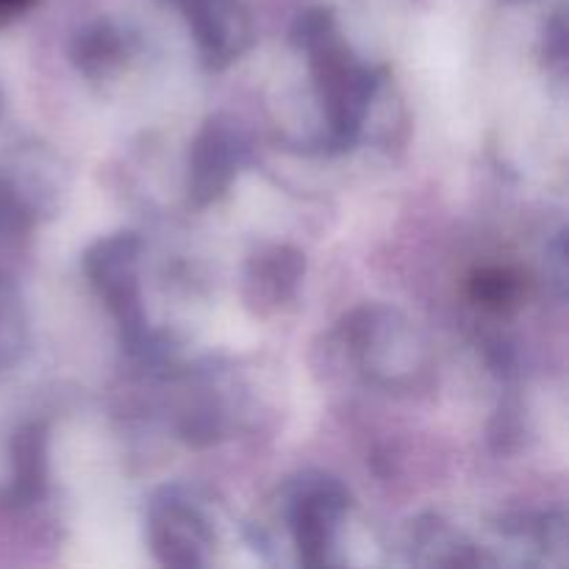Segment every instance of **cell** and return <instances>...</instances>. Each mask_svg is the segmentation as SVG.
<instances>
[{
	"label": "cell",
	"instance_id": "1",
	"mask_svg": "<svg viewBox=\"0 0 569 569\" xmlns=\"http://www.w3.org/2000/svg\"><path fill=\"white\" fill-rule=\"evenodd\" d=\"M337 333L361 376L383 389L417 387L431 367L417 328L389 306H359L339 322Z\"/></svg>",
	"mask_w": 569,
	"mask_h": 569
},
{
	"label": "cell",
	"instance_id": "2",
	"mask_svg": "<svg viewBox=\"0 0 569 569\" xmlns=\"http://www.w3.org/2000/svg\"><path fill=\"white\" fill-rule=\"evenodd\" d=\"M81 264L87 281L114 315L122 350L142 365H156L164 356V348L150 333L148 317H144L142 289H139V270H142L139 233L120 231L98 239L83 253Z\"/></svg>",
	"mask_w": 569,
	"mask_h": 569
},
{
	"label": "cell",
	"instance_id": "3",
	"mask_svg": "<svg viewBox=\"0 0 569 569\" xmlns=\"http://www.w3.org/2000/svg\"><path fill=\"white\" fill-rule=\"evenodd\" d=\"M303 53L309 56L317 100L328 122V150H350L359 142L367 111L383 83V70L365 64L339 39V31H331Z\"/></svg>",
	"mask_w": 569,
	"mask_h": 569
},
{
	"label": "cell",
	"instance_id": "4",
	"mask_svg": "<svg viewBox=\"0 0 569 569\" xmlns=\"http://www.w3.org/2000/svg\"><path fill=\"white\" fill-rule=\"evenodd\" d=\"M348 509L350 492L339 478L303 472L287 483V522L300 565H331Z\"/></svg>",
	"mask_w": 569,
	"mask_h": 569
},
{
	"label": "cell",
	"instance_id": "5",
	"mask_svg": "<svg viewBox=\"0 0 569 569\" xmlns=\"http://www.w3.org/2000/svg\"><path fill=\"white\" fill-rule=\"evenodd\" d=\"M148 542L161 567H203L214 545L209 517L183 487H161L148 503Z\"/></svg>",
	"mask_w": 569,
	"mask_h": 569
},
{
	"label": "cell",
	"instance_id": "6",
	"mask_svg": "<svg viewBox=\"0 0 569 569\" xmlns=\"http://www.w3.org/2000/svg\"><path fill=\"white\" fill-rule=\"evenodd\" d=\"M250 164V142L231 117H209L194 137L187 164V192L194 206H209L231 189Z\"/></svg>",
	"mask_w": 569,
	"mask_h": 569
},
{
	"label": "cell",
	"instance_id": "7",
	"mask_svg": "<svg viewBox=\"0 0 569 569\" xmlns=\"http://www.w3.org/2000/svg\"><path fill=\"white\" fill-rule=\"evenodd\" d=\"M187 14L198 53L209 70H226L253 44V22L239 0H172Z\"/></svg>",
	"mask_w": 569,
	"mask_h": 569
},
{
	"label": "cell",
	"instance_id": "8",
	"mask_svg": "<svg viewBox=\"0 0 569 569\" xmlns=\"http://www.w3.org/2000/svg\"><path fill=\"white\" fill-rule=\"evenodd\" d=\"M306 276V256L289 244H270L244 267V300L256 315H270L295 300Z\"/></svg>",
	"mask_w": 569,
	"mask_h": 569
},
{
	"label": "cell",
	"instance_id": "9",
	"mask_svg": "<svg viewBox=\"0 0 569 569\" xmlns=\"http://www.w3.org/2000/svg\"><path fill=\"white\" fill-rule=\"evenodd\" d=\"M50 433L44 422H28L11 437L9 503L33 506L48 495L50 483Z\"/></svg>",
	"mask_w": 569,
	"mask_h": 569
},
{
	"label": "cell",
	"instance_id": "10",
	"mask_svg": "<svg viewBox=\"0 0 569 569\" xmlns=\"http://www.w3.org/2000/svg\"><path fill=\"white\" fill-rule=\"evenodd\" d=\"M409 553L415 565L422 567H483L492 565V559L476 550V545L467 542L465 533L456 531L442 517L426 515L411 522L409 531Z\"/></svg>",
	"mask_w": 569,
	"mask_h": 569
},
{
	"label": "cell",
	"instance_id": "11",
	"mask_svg": "<svg viewBox=\"0 0 569 569\" xmlns=\"http://www.w3.org/2000/svg\"><path fill=\"white\" fill-rule=\"evenodd\" d=\"M70 56L72 64H76L83 76L106 78L128 59V44L117 28L100 22V26H92L87 28V31L78 33L76 42H72L70 48Z\"/></svg>",
	"mask_w": 569,
	"mask_h": 569
},
{
	"label": "cell",
	"instance_id": "12",
	"mask_svg": "<svg viewBox=\"0 0 569 569\" xmlns=\"http://www.w3.org/2000/svg\"><path fill=\"white\" fill-rule=\"evenodd\" d=\"M526 298V278L511 267H483L470 276V300L481 309L506 315Z\"/></svg>",
	"mask_w": 569,
	"mask_h": 569
},
{
	"label": "cell",
	"instance_id": "13",
	"mask_svg": "<svg viewBox=\"0 0 569 569\" xmlns=\"http://www.w3.org/2000/svg\"><path fill=\"white\" fill-rule=\"evenodd\" d=\"M28 345V317L20 292L0 276V370L14 365Z\"/></svg>",
	"mask_w": 569,
	"mask_h": 569
},
{
	"label": "cell",
	"instance_id": "14",
	"mask_svg": "<svg viewBox=\"0 0 569 569\" xmlns=\"http://www.w3.org/2000/svg\"><path fill=\"white\" fill-rule=\"evenodd\" d=\"M331 31H337V22H333V17L328 14V11H306V14L295 22L292 44L303 53V50H309L311 44L320 42V39L328 37Z\"/></svg>",
	"mask_w": 569,
	"mask_h": 569
},
{
	"label": "cell",
	"instance_id": "15",
	"mask_svg": "<svg viewBox=\"0 0 569 569\" xmlns=\"http://www.w3.org/2000/svg\"><path fill=\"white\" fill-rule=\"evenodd\" d=\"M31 222V209L11 183L0 181V233H20Z\"/></svg>",
	"mask_w": 569,
	"mask_h": 569
},
{
	"label": "cell",
	"instance_id": "16",
	"mask_svg": "<svg viewBox=\"0 0 569 569\" xmlns=\"http://www.w3.org/2000/svg\"><path fill=\"white\" fill-rule=\"evenodd\" d=\"M545 59H548L550 67L567 64V28L561 17H556L553 26L548 28V37H545Z\"/></svg>",
	"mask_w": 569,
	"mask_h": 569
},
{
	"label": "cell",
	"instance_id": "17",
	"mask_svg": "<svg viewBox=\"0 0 569 569\" xmlns=\"http://www.w3.org/2000/svg\"><path fill=\"white\" fill-rule=\"evenodd\" d=\"M548 256H550V264H553V272H556V283H559V292L565 295V287H567V242H565V231L556 237V242L548 248Z\"/></svg>",
	"mask_w": 569,
	"mask_h": 569
},
{
	"label": "cell",
	"instance_id": "18",
	"mask_svg": "<svg viewBox=\"0 0 569 569\" xmlns=\"http://www.w3.org/2000/svg\"><path fill=\"white\" fill-rule=\"evenodd\" d=\"M31 3L33 0H0V22L22 14L26 9H31Z\"/></svg>",
	"mask_w": 569,
	"mask_h": 569
}]
</instances>
